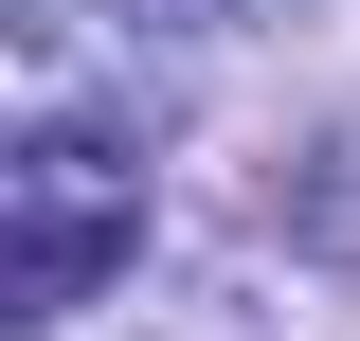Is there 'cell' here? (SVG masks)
Returning a JSON list of instances; mask_svg holds the SVG:
<instances>
[{
	"label": "cell",
	"instance_id": "cell-1",
	"mask_svg": "<svg viewBox=\"0 0 360 341\" xmlns=\"http://www.w3.org/2000/svg\"><path fill=\"white\" fill-rule=\"evenodd\" d=\"M127 252H144V162H108V144H72V126H37L18 162H0V269H18V323H72Z\"/></svg>",
	"mask_w": 360,
	"mask_h": 341
}]
</instances>
